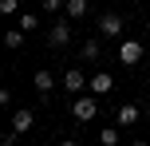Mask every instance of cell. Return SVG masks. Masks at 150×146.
I'll return each instance as SVG.
<instances>
[{
	"label": "cell",
	"instance_id": "obj_4",
	"mask_svg": "<svg viewBox=\"0 0 150 146\" xmlns=\"http://www.w3.org/2000/svg\"><path fill=\"white\" fill-rule=\"evenodd\" d=\"M63 87H67L71 95H79L83 87H91V75H83V67H67L63 71Z\"/></svg>",
	"mask_w": 150,
	"mask_h": 146
},
{
	"label": "cell",
	"instance_id": "obj_17",
	"mask_svg": "<svg viewBox=\"0 0 150 146\" xmlns=\"http://www.w3.org/2000/svg\"><path fill=\"white\" fill-rule=\"evenodd\" d=\"M59 146H79V142H75V138H63V142H59Z\"/></svg>",
	"mask_w": 150,
	"mask_h": 146
},
{
	"label": "cell",
	"instance_id": "obj_11",
	"mask_svg": "<svg viewBox=\"0 0 150 146\" xmlns=\"http://www.w3.org/2000/svg\"><path fill=\"white\" fill-rule=\"evenodd\" d=\"M99 142L103 146H119V126H103L99 130Z\"/></svg>",
	"mask_w": 150,
	"mask_h": 146
},
{
	"label": "cell",
	"instance_id": "obj_14",
	"mask_svg": "<svg viewBox=\"0 0 150 146\" xmlns=\"http://www.w3.org/2000/svg\"><path fill=\"white\" fill-rule=\"evenodd\" d=\"M40 4H44V12H67V0H40Z\"/></svg>",
	"mask_w": 150,
	"mask_h": 146
},
{
	"label": "cell",
	"instance_id": "obj_13",
	"mask_svg": "<svg viewBox=\"0 0 150 146\" xmlns=\"http://www.w3.org/2000/svg\"><path fill=\"white\" fill-rule=\"evenodd\" d=\"M40 28V16L36 12H20V32H36Z\"/></svg>",
	"mask_w": 150,
	"mask_h": 146
},
{
	"label": "cell",
	"instance_id": "obj_3",
	"mask_svg": "<svg viewBox=\"0 0 150 146\" xmlns=\"http://www.w3.org/2000/svg\"><path fill=\"white\" fill-rule=\"evenodd\" d=\"M138 59H142V44H138V39H122L119 44V63L122 67H134Z\"/></svg>",
	"mask_w": 150,
	"mask_h": 146
},
{
	"label": "cell",
	"instance_id": "obj_15",
	"mask_svg": "<svg viewBox=\"0 0 150 146\" xmlns=\"http://www.w3.org/2000/svg\"><path fill=\"white\" fill-rule=\"evenodd\" d=\"M0 16H20V0H0Z\"/></svg>",
	"mask_w": 150,
	"mask_h": 146
},
{
	"label": "cell",
	"instance_id": "obj_18",
	"mask_svg": "<svg viewBox=\"0 0 150 146\" xmlns=\"http://www.w3.org/2000/svg\"><path fill=\"white\" fill-rule=\"evenodd\" d=\"M134 146H150V142H146V138H138V142H134Z\"/></svg>",
	"mask_w": 150,
	"mask_h": 146
},
{
	"label": "cell",
	"instance_id": "obj_8",
	"mask_svg": "<svg viewBox=\"0 0 150 146\" xmlns=\"http://www.w3.org/2000/svg\"><path fill=\"white\" fill-rule=\"evenodd\" d=\"M32 83H36V91L40 95H52V87H55V75H52V71H36V75H32Z\"/></svg>",
	"mask_w": 150,
	"mask_h": 146
},
{
	"label": "cell",
	"instance_id": "obj_2",
	"mask_svg": "<svg viewBox=\"0 0 150 146\" xmlns=\"http://www.w3.org/2000/svg\"><path fill=\"white\" fill-rule=\"evenodd\" d=\"M71 44V24L67 20H55L47 28V47H67Z\"/></svg>",
	"mask_w": 150,
	"mask_h": 146
},
{
	"label": "cell",
	"instance_id": "obj_7",
	"mask_svg": "<svg viewBox=\"0 0 150 146\" xmlns=\"http://www.w3.org/2000/svg\"><path fill=\"white\" fill-rule=\"evenodd\" d=\"M111 87H115V75H107V71H95V75H91V95H95V99L107 95Z\"/></svg>",
	"mask_w": 150,
	"mask_h": 146
},
{
	"label": "cell",
	"instance_id": "obj_16",
	"mask_svg": "<svg viewBox=\"0 0 150 146\" xmlns=\"http://www.w3.org/2000/svg\"><path fill=\"white\" fill-rule=\"evenodd\" d=\"M24 44V32L20 28H16V32H8V36H4V47H20Z\"/></svg>",
	"mask_w": 150,
	"mask_h": 146
},
{
	"label": "cell",
	"instance_id": "obj_6",
	"mask_svg": "<svg viewBox=\"0 0 150 146\" xmlns=\"http://www.w3.org/2000/svg\"><path fill=\"white\" fill-rule=\"evenodd\" d=\"M32 126H36V111H32V107H24V111L12 115V134H28Z\"/></svg>",
	"mask_w": 150,
	"mask_h": 146
},
{
	"label": "cell",
	"instance_id": "obj_10",
	"mask_svg": "<svg viewBox=\"0 0 150 146\" xmlns=\"http://www.w3.org/2000/svg\"><path fill=\"white\" fill-rule=\"evenodd\" d=\"M99 51H103V47H99L95 39H87V44L79 47V55H83V63H95V59H99Z\"/></svg>",
	"mask_w": 150,
	"mask_h": 146
},
{
	"label": "cell",
	"instance_id": "obj_20",
	"mask_svg": "<svg viewBox=\"0 0 150 146\" xmlns=\"http://www.w3.org/2000/svg\"><path fill=\"white\" fill-rule=\"evenodd\" d=\"M146 83H150V79H146Z\"/></svg>",
	"mask_w": 150,
	"mask_h": 146
},
{
	"label": "cell",
	"instance_id": "obj_12",
	"mask_svg": "<svg viewBox=\"0 0 150 146\" xmlns=\"http://www.w3.org/2000/svg\"><path fill=\"white\" fill-rule=\"evenodd\" d=\"M67 16L71 20H83L87 16V0H67Z\"/></svg>",
	"mask_w": 150,
	"mask_h": 146
},
{
	"label": "cell",
	"instance_id": "obj_19",
	"mask_svg": "<svg viewBox=\"0 0 150 146\" xmlns=\"http://www.w3.org/2000/svg\"><path fill=\"white\" fill-rule=\"evenodd\" d=\"M146 32H150V16H146Z\"/></svg>",
	"mask_w": 150,
	"mask_h": 146
},
{
	"label": "cell",
	"instance_id": "obj_5",
	"mask_svg": "<svg viewBox=\"0 0 150 146\" xmlns=\"http://www.w3.org/2000/svg\"><path fill=\"white\" fill-rule=\"evenodd\" d=\"M122 28H127V20H122L119 12H103L99 16V32H103V36H122Z\"/></svg>",
	"mask_w": 150,
	"mask_h": 146
},
{
	"label": "cell",
	"instance_id": "obj_9",
	"mask_svg": "<svg viewBox=\"0 0 150 146\" xmlns=\"http://www.w3.org/2000/svg\"><path fill=\"white\" fill-rule=\"evenodd\" d=\"M115 123H119V126H134V123H138V107H134V103H127V107H119V115H115Z\"/></svg>",
	"mask_w": 150,
	"mask_h": 146
},
{
	"label": "cell",
	"instance_id": "obj_1",
	"mask_svg": "<svg viewBox=\"0 0 150 146\" xmlns=\"http://www.w3.org/2000/svg\"><path fill=\"white\" fill-rule=\"evenodd\" d=\"M71 115L79 118V123H91V118L99 115V99L95 95H79V99L71 103Z\"/></svg>",
	"mask_w": 150,
	"mask_h": 146
}]
</instances>
